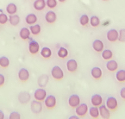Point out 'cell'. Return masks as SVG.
I'll return each instance as SVG.
<instances>
[{
	"label": "cell",
	"instance_id": "484cf974",
	"mask_svg": "<svg viewBox=\"0 0 125 119\" xmlns=\"http://www.w3.org/2000/svg\"><path fill=\"white\" fill-rule=\"evenodd\" d=\"M6 12L9 15H15L17 12V6L14 3H10L6 6Z\"/></svg>",
	"mask_w": 125,
	"mask_h": 119
},
{
	"label": "cell",
	"instance_id": "f35d334b",
	"mask_svg": "<svg viewBox=\"0 0 125 119\" xmlns=\"http://www.w3.org/2000/svg\"><path fill=\"white\" fill-rule=\"evenodd\" d=\"M120 97H121L123 100H125V86L120 90Z\"/></svg>",
	"mask_w": 125,
	"mask_h": 119
},
{
	"label": "cell",
	"instance_id": "74e56055",
	"mask_svg": "<svg viewBox=\"0 0 125 119\" xmlns=\"http://www.w3.org/2000/svg\"><path fill=\"white\" fill-rule=\"evenodd\" d=\"M4 84H5V77L4 74L0 73V87L4 86Z\"/></svg>",
	"mask_w": 125,
	"mask_h": 119
},
{
	"label": "cell",
	"instance_id": "ffe728a7",
	"mask_svg": "<svg viewBox=\"0 0 125 119\" xmlns=\"http://www.w3.org/2000/svg\"><path fill=\"white\" fill-rule=\"evenodd\" d=\"M48 81H49V76L48 74H42L37 79V84L40 87L44 88L45 86H47Z\"/></svg>",
	"mask_w": 125,
	"mask_h": 119
},
{
	"label": "cell",
	"instance_id": "cb8c5ba5",
	"mask_svg": "<svg viewBox=\"0 0 125 119\" xmlns=\"http://www.w3.org/2000/svg\"><path fill=\"white\" fill-rule=\"evenodd\" d=\"M40 54L42 57H43L44 59H49L52 56L53 53H52L51 48H49L48 47H43L42 49L40 50Z\"/></svg>",
	"mask_w": 125,
	"mask_h": 119
},
{
	"label": "cell",
	"instance_id": "ee69618b",
	"mask_svg": "<svg viewBox=\"0 0 125 119\" xmlns=\"http://www.w3.org/2000/svg\"><path fill=\"white\" fill-rule=\"evenodd\" d=\"M102 1H104V2H106V1H109V0H102Z\"/></svg>",
	"mask_w": 125,
	"mask_h": 119
},
{
	"label": "cell",
	"instance_id": "f1b7e54d",
	"mask_svg": "<svg viewBox=\"0 0 125 119\" xmlns=\"http://www.w3.org/2000/svg\"><path fill=\"white\" fill-rule=\"evenodd\" d=\"M68 54H69V52H68V50L65 47H60L57 51V55L59 58L65 59L68 56Z\"/></svg>",
	"mask_w": 125,
	"mask_h": 119
},
{
	"label": "cell",
	"instance_id": "7c38bea8",
	"mask_svg": "<svg viewBox=\"0 0 125 119\" xmlns=\"http://www.w3.org/2000/svg\"><path fill=\"white\" fill-rule=\"evenodd\" d=\"M92 48L97 53H102V51L104 49V44L101 40L96 39L92 42Z\"/></svg>",
	"mask_w": 125,
	"mask_h": 119
},
{
	"label": "cell",
	"instance_id": "2e32d148",
	"mask_svg": "<svg viewBox=\"0 0 125 119\" xmlns=\"http://www.w3.org/2000/svg\"><path fill=\"white\" fill-rule=\"evenodd\" d=\"M45 20L48 23H54L57 20V14L53 11H48L45 15Z\"/></svg>",
	"mask_w": 125,
	"mask_h": 119
},
{
	"label": "cell",
	"instance_id": "5b68a950",
	"mask_svg": "<svg viewBox=\"0 0 125 119\" xmlns=\"http://www.w3.org/2000/svg\"><path fill=\"white\" fill-rule=\"evenodd\" d=\"M47 91L45 90L44 88H42V87H39L38 89L35 91L34 92V98L35 100H38V101H44L45 98L47 97Z\"/></svg>",
	"mask_w": 125,
	"mask_h": 119
},
{
	"label": "cell",
	"instance_id": "836d02e7",
	"mask_svg": "<svg viewBox=\"0 0 125 119\" xmlns=\"http://www.w3.org/2000/svg\"><path fill=\"white\" fill-rule=\"evenodd\" d=\"M46 4H47V7L53 10V9H54V8L57 7L58 1L57 0H47Z\"/></svg>",
	"mask_w": 125,
	"mask_h": 119
},
{
	"label": "cell",
	"instance_id": "277c9868",
	"mask_svg": "<svg viewBox=\"0 0 125 119\" xmlns=\"http://www.w3.org/2000/svg\"><path fill=\"white\" fill-rule=\"evenodd\" d=\"M29 52L31 54H36L40 52V44L35 40L30 38L29 42Z\"/></svg>",
	"mask_w": 125,
	"mask_h": 119
},
{
	"label": "cell",
	"instance_id": "3957f363",
	"mask_svg": "<svg viewBox=\"0 0 125 119\" xmlns=\"http://www.w3.org/2000/svg\"><path fill=\"white\" fill-rule=\"evenodd\" d=\"M44 105L46 106V108L49 109V110H52L53 109L56 105H57V99L55 97V96L53 95H48L47 97L44 100Z\"/></svg>",
	"mask_w": 125,
	"mask_h": 119
},
{
	"label": "cell",
	"instance_id": "ac0fdd59",
	"mask_svg": "<svg viewBox=\"0 0 125 119\" xmlns=\"http://www.w3.org/2000/svg\"><path fill=\"white\" fill-rule=\"evenodd\" d=\"M46 0H35L33 3V7L35 11H42L46 8Z\"/></svg>",
	"mask_w": 125,
	"mask_h": 119
},
{
	"label": "cell",
	"instance_id": "52a82bcc",
	"mask_svg": "<svg viewBox=\"0 0 125 119\" xmlns=\"http://www.w3.org/2000/svg\"><path fill=\"white\" fill-rule=\"evenodd\" d=\"M17 98H18V101L20 104L26 105L28 103H30V100H31V94L29 92H19Z\"/></svg>",
	"mask_w": 125,
	"mask_h": 119
},
{
	"label": "cell",
	"instance_id": "e0dca14e",
	"mask_svg": "<svg viewBox=\"0 0 125 119\" xmlns=\"http://www.w3.org/2000/svg\"><path fill=\"white\" fill-rule=\"evenodd\" d=\"M91 75L94 79H100L103 76V71L98 66H94L91 70Z\"/></svg>",
	"mask_w": 125,
	"mask_h": 119
},
{
	"label": "cell",
	"instance_id": "603a6c76",
	"mask_svg": "<svg viewBox=\"0 0 125 119\" xmlns=\"http://www.w3.org/2000/svg\"><path fill=\"white\" fill-rule=\"evenodd\" d=\"M88 113L90 117L93 119H98L100 117L99 115V108L97 106H92L89 108Z\"/></svg>",
	"mask_w": 125,
	"mask_h": 119
},
{
	"label": "cell",
	"instance_id": "7bdbcfd3",
	"mask_svg": "<svg viewBox=\"0 0 125 119\" xmlns=\"http://www.w3.org/2000/svg\"><path fill=\"white\" fill-rule=\"evenodd\" d=\"M0 13H3V10L2 9H0Z\"/></svg>",
	"mask_w": 125,
	"mask_h": 119
},
{
	"label": "cell",
	"instance_id": "d6986e66",
	"mask_svg": "<svg viewBox=\"0 0 125 119\" xmlns=\"http://www.w3.org/2000/svg\"><path fill=\"white\" fill-rule=\"evenodd\" d=\"M30 35H31V32H30V29H28L26 27H23L20 29L19 31V36L22 40H30Z\"/></svg>",
	"mask_w": 125,
	"mask_h": 119
},
{
	"label": "cell",
	"instance_id": "ab89813d",
	"mask_svg": "<svg viewBox=\"0 0 125 119\" xmlns=\"http://www.w3.org/2000/svg\"><path fill=\"white\" fill-rule=\"evenodd\" d=\"M0 119H5V114L2 110H0Z\"/></svg>",
	"mask_w": 125,
	"mask_h": 119
},
{
	"label": "cell",
	"instance_id": "44dd1931",
	"mask_svg": "<svg viewBox=\"0 0 125 119\" xmlns=\"http://www.w3.org/2000/svg\"><path fill=\"white\" fill-rule=\"evenodd\" d=\"M106 68L109 72H116L118 69V63L115 60H110L106 62Z\"/></svg>",
	"mask_w": 125,
	"mask_h": 119
},
{
	"label": "cell",
	"instance_id": "ba28073f",
	"mask_svg": "<svg viewBox=\"0 0 125 119\" xmlns=\"http://www.w3.org/2000/svg\"><path fill=\"white\" fill-rule=\"evenodd\" d=\"M118 37H119V32L115 29H109L106 33V38L110 42H116L118 41Z\"/></svg>",
	"mask_w": 125,
	"mask_h": 119
},
{
	"label": "cell",
	"instance_id": "7a4b0ae2",
	"mask_svg": "<svg viewBox=\"0 0 125 119\" xmlns=\"http://www.w3.org/2000/svg\"><path fill=\"white\" fill-rule=\"evenodd\" d=\"M105 105L110 110V111H115L118 107V101L113 96H110L106 98L105 101Z\"/></svg>",
	"mask_w": 125,
	"mask_h": 119
},
{
	"label": "cell",
	"instance_id": "6da1fadb",
	"mask_svg": "<svg viewBox=\"0 0 125 119\" xmlns=\"http://www.w3.org/2000/svg\"><path fill=\"white\" fill-rule=\"evenodd\" d=\"M51 76L55 80H61L64 78L65 74L62 68L59 66H53L51 69Z\"/></svg>",
	"mask_w": 125,
	"mask_h": 119
},
{
	"label": "cell",
	"instance_id": "d6a6232c",
	"mask_svg": "<svg viewBox=\"0 0 125 119\" xmlns=\"http://www.w3.org/2000/svg\"><path fill=\"white\" fill-rule=\"evenodd\" d=\"M10 64L9 58L6 56H1L0 57V66L3 68H7Z\"/></svg>",
	"mask_w": 125,
	"mask_h": 119
},
{
	"label": "cell",
	"instance_id": "b9f144b4",
	"mask_svg": "<svg viewBox=\"0 0 125 119\" xmlns=\"http://www.w3.org/2000/svg\"><path fill=\"white\" fill-rule=\"evenodd\" d=\"M58 2H60V3H65L66 1V0H57Z\"/></svg>",
	"mask_w": 125,
	"mask_h": 119
},
{
	"label": "cell",
	"instance_id": "83f0119b",
	"mask_svg": "<svg viewBox=\"0 0 125 119\" xmlns=\"http://www.w3.org/2000/svg\"><path fill=\"white\" fill-rule=\"evenodd\" d=\"M101 55L104 61H110L113 58V52L110 49H104L101 53Z\"/></svg>",
	"mask_w": 125,
	"mask_h": 119
},
{
	"label": "cell",
	"instance_id": "9a60e30c",
	"mask_svg": "<svg viewBox=\"0 0 125 119\" xmlns=\"http://www.w3.org/2000/svg\"><path fill=\"white\" fill-rule=\"evenodd\" d=\"M103 97L99 94H93L91 97V103H92V106L99 107L100 105H103Z\"/></svg>",
	"mask_w": 125,
	"mask_h": 119
},
{
	"label": "cell",
	"instance_id": "4dcf8cb0",
	"mask_svg": "<svg viewBox=\"0 0 125 119\" xmlns=\"http://www.w3.org/2000/svg\"><path fill=\"white\" fill-rule=\"evenodd\" d=\"M100 19L98 16H92V17H90V25L93 28H97L100 25Z\"/></svg>",
	"mask_w": 125,
	"mask_h": 119
},
{
	"label": "cell",
	"instance_id": "8d00e7d4",
	"mask_svg": "<svg viewBox=\"0 0 125 119\" xmlns=\"http://www.w3.org/2000/svg\"><path fill=\"white\" fill-rule=\"evenodd\" d=\"M118 32H119L118 41L120 42H125V29H121Z\"/></svg>",
	"mask_w": 125,
	"mask_h": 119
},
{
	"label": "cell",
	"instance_id": "4316f807",
	"mask_svg": "<svg viewBox=\"0 0 125 119\" xmlns=\"http://www.w3.org/2000/svg\"><path fill=\"white\" fill-rule=\"evenodd\" d=\"M30 30L33 35H38L41 33V31H42V27H41L40 24L35 23L33 24V25H30Z\"/></svg>",
	"mask_w": 125,
	"mask_h": 119
},
{
	"label": "cell",
	"instance_id": "d590c367",
	"mask_svg": "<svg viewBox=\"0 0 125 119\" xmlns=\"http://www.w3.org/2000/svg\"><path fill=\"white\" fill-rule=\"evenodd\" d=\"M9 119H21V114L18 111H11L9 115Z\"/></svg>",
	"mask_w": 125,
	"mask_h": 119
},
{
	"label": "cell",
	"instance_id": "e575fe53",
	"mask_svg": "<svg viewBox=\"0 0 125 119\" xmlns=\"http://www.w3.org/2000/svg\"><path fill=\"white\" fill-rule=\"evenodd\" d=\"M7 22H9V16L5 14V13H0V24H4L7 23Z\"/></svg>",
	"mask_w": 125,
	"mask_h": 119
},
{
	"label": "cell",
	"instance_id": "8fae6325",
	"mask_svg": "<svg viewBox=\"0 0 125 119\" xmlns=\"http://www.w3.org/2000/svg\"><path fill=\"white\" fill-rule=\"evenodd\" d=\"M17 77H18L20 81H22V82H26V81H28L29 79H30V73L27 68L22 67L19 69L18 73H17Z\"/></svg>",
	"mask_w": 125,
	"mask_h": 119
},
{
	"label": "cell",
	"instance_id": "f546056e",
	"mask_svg": "<svg viewBox=\"0 0 125 119\" xmlns=\"http://www.w3.org/2000/svg\"><path fill=\"white\" fill-rule=\"evenodd\" d=\"M116 79L118 82L123 83L125 82V70L120 69L116 73Z\"/></svg>",
	"mask_w": 125,
	"mask_h": 119
},
{
	"label": "cell",
	"instance_id": "30bf717a",
	"mask_svg": "<svg viewBox=\"0 0 125 119\" xmlns=\"http://www.w3.org/2000/svg\"><path fill=\"white\" fill-rule=\"evenodd\" d=\"M80 97L78 94H72L70 97H68V105L71 108L75 109L77 106L80 105Z\"/></svg>",
	"mask_w": 125,
	"mask_h": 119
},
{
	"label": "cell",
	"instance_id": "60d3db41",
	"mask_svg": "<svg viewBox=\"0 0 125 119\" xmlns=\"http://www.w3.org/2000/svg\"><path fill=\"white\" fill-rule=\"evenodd\" d=\"M68 119H80V117L77 115H73V116H70Z\"/></svg>",
	"mask_w": 125,
	"mask_h": 119
},
{
	"label": "cell",
	"instance_id": "d4e9b609",
	"mask_svg": "<svg viewBox=\"0 0 125 119\" xmlns=\"http://www.w3.org/2000/svg\"><path fill=\"white\" fill-rule=\"evenodd\" d=\"M21 22V18L18 15H10L9 16V22L12 26H17Z\"/></svg>",
	"mask_w": 125,
	"mask_h": 119
},
{
	"label": "cell",
	"instance_id": "7402d4cb",
	"mask_svg": "<svg viewBox=\"0 0 125 119\" xmlns=\"http://www.w3.org/2000/svg\"><path fill=\"white\" fill-rule=\"evenodd\" d=\"M37 16L34 13H30V14H28L25 17V22L27 24L29 25H33V24H35L37 22Z\"/></svg>",
	"mask_w": 125,
	"mask_h": 119
},
{
	"label": "cell",
	"instance_id": "4fadbf2b",
	"mask_svg": "<svg viewBox=\"0 0 125 119\" xmlns=\"http://www.w3.org/2000/svg\"><path fill=\"white\" fill-rule=\"evenodd\" d=\"M66 66L67 71L70 72V73H75V72L78 70V62L76 60H74V59H70V60H68Z\"/></svg>",
	"mask_w": 125,
	"mask_h": 119
},
{
	"label": "cell",
	"instance_id": "5bb4252c",
	"mask_svg": "<svg viewBox=\"0 0 125 119\" xmlns=\"http://www.w3.org/2000/svg\"><path fill=\"white\" fill-rule=\"evenodd\" d=\"M99 115L102 119H110V110L106 107L105 105H102L99 107Z\"/></svg>",
	"mask_w": 125,
	"mask_h": 119
},
{
	"label": "cell",
	"instance_id": "8992f818",
	"mask_svg": "<svg viewBox=\"0 0 125 119\" xmlns=\"http://www.w3.org/2000/svg\"><path fill=\"white\" fill-rule=\"evenodd\" d=\"M30 110L33 113L40 114L42 111V102L34 99L33 101L30 102Z\"/></svg>",
	"mask_w": 125,
	"mask_h": 119
},
{
	"label": "cell",
	"instance_id": "9c48e42d",
	"mask_svg": "<svg viewBox=\"0 0 125 119\" xmlns=\"http://www.w3.org/2000/svg\"><path fill=\"white\" fill-rule=\"evenodd\" d=\"M88 105L86 104H85V103H83V104H80L79 106H77L75 108V113L79 117H83L88 113Z\"/></svg>",
	"mask_w": 125,
	"mask_h": 119
},
{
	"label": "cell",
	"instance_id": "1f68e13d",
	"mask_svg": "<svg viewBox=\"0 0 125 119\" xmlns=\"http://www.w3.org/2000/svg\"><path fill=\"white\" fill-rule=\"evenodd\" d=\"M90 22V17H88V15L83 14L81 15V17H79V23L81 26L85 27V26L88 25V23Z\"/></svg>",
	"mask_w": 125,
	"mask_h": 119
}]
</instances>
